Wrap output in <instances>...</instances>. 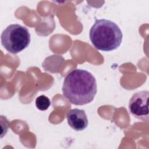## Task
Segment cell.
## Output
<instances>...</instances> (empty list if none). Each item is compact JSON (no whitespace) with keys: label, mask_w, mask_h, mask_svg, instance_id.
Segmentation results:
<instances>
[{"label":"cell","mask_w":149,"mask_h":149,"mask_svg":"<svg viewBox=\"0 0 149 149\" xmlns=\"http://www.w3.org/2000/svg\"><path fill=\"white\" fill-rule=\"evenodd\" d=\"M97 91L96 80L87 70L81 69L73 70L64 79L63 94L73 104L83 105L91 102Z\"/></svg>","instance_id":"obj_1"},{"label":"cell","mask_w":149,"mask_h":149,"mask_svg":"<svg viewBox=\"0 0 149 149\" xmlns=\"http://www.w3.org/2000/svg\"><path fill=\"white\" fill-rule=\"evenodd\" d=\"M148 97L149 91L144 90L134 93L129 100L130 112L133 116L142 121H148Z\"/></svg>","instance_id":"obj_4"},{"label":"cell","mask_w":149,"mask_h":149,"mask_svg":"<svg viewBox=\"0 0 149 149\" xmlns=\"http://www.w3.org/2000/svg\"><path fill=\"white\" fill-rule=\"evenodd\" d=\"M1 44L12 54H17L26 48L30 42V34L26 27L19 24L8 26L2 33Z\"/></svg>","instance_id":"obj_3"},{"label":"cell","mask_w":149,"mask_h":149,"mask_svg":"<svg viewBox=\"0 0 149 149\" xmlns=\"http://www.w3.org/2000/svg\"><path fill=\"white\" fill-rule=\"evenodd\" d=\"M69 125L76 131L84 130L88 126V119L85 111L77 108L69 110L66 114Z\"/></svg>","instance_id":"obj_5"},{"label":"cell","mask_w":149,"mask_h":149,"mask_svg":"<svg viewBox=\"0 0 149 149\" xmlns=\"http://www.w3.org/2000/svg\"><path fill=\"white\" fill-rule=\"evenodd\" d=\"M89 37L93 46L102 51H111L120 45L123 34L119 26L107 19H97L90 30Z\"/></svg>","instance_id":"obj_2"},{"label":"cell","mask_w":149,"mask_h":149,"mask_svg":"<svg viewBox=\"0 0 149 149\" xmlns=\"http://www.w3.org/2000/svg\"><path fill=\"white\" fill-rule=\"evenodd\" d=\"M51 105L49 99L45 95H41L36 99V107L41 111L47 110Z\"/></svg>","instance_id":"obj_6"}]
</instances>
